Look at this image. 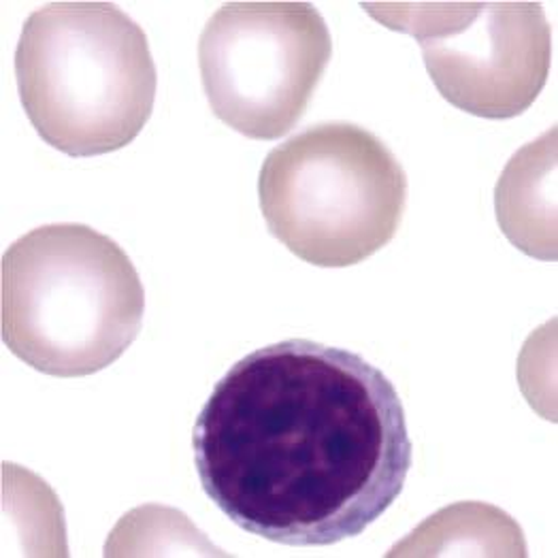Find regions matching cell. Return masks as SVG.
I'll return each instance as SVG.
<instances>
[{
    "label": "cell",
    "instance_id": "cell-1",
    "mask_svg": "<svg viewBox=\"0 0 558 558\" xmlns=\"http://www.w3.org/2000/svg\"><path fill=\"white\" fill-rule=\"evenodd\" d=\"M192 450L220 512L299 548L365 533L403 493L414 457L392 381L361 354L310 339L234 363L194 422Z\"/></svg>",
    "mask_w": 558,
    "mask_h": 558
},
{
    "label": "cell",
    "instance_id": "cell-2",
    "mask_svg": "<svg viewBox=\"0 0 558 558\" xmlns=\"http://www.w3.org/2000/svg\"><path fill=\"white\" fill-rule=\"evenodd\" d=\"M2 341L53 377L113 365L137 339L145 290L126 252L84 225H47L2 256Z\"/></svg>",
    "mask_w": 558,
    "mask_h": 558
},
{
    "label": "cell",
    "instance_id": "cell-3",
    "mask_svg": "<svg viewBox=\"0 0 558 558\" xmlns=\"http://www.w3.org/2000/svg\"><path fill=\"white\" fill-rule=\"evenodd\" d=\"M15 80L39 137L73 158L137 140L158 86L143 28L111 2H51L31 13Z\"/></svg>",
    "mask_w": 558,
    "mask_h": 558
},
{
    "label": "cell",
    "instance_id": "cell-4",
    "mask_svg": "<svg viewBox=\"0 0 558 558\" xmlns=\"http://www.w3.org/2000/svg\"><path fill=\"white\" fill-rule=\"evenodd\" d=\"M269 233L316 267H352L401 227L408 178L373 133L348 122L312 126L269 151L258 180Z\"/></svg>",
    "mask_w": 558,
    "mask_h": 558
},
{
    "label": "cell",
    "instance_id": "cell-5",
    "mask_svg": "<svg viewBox=\"0 0 558 558\" xmlns=\"http://www.w3.org/2000/svg\"><path fill=\"white\" fill-rule=\"evenodd\" d=\"M330 56L325 17L310 2H227L198 39L211 111L250 140H279L296 126Z\"/></svg>",
    "mask_w": 558,
    "mask_h": 558
},
{
    "label": "cell",
    "instance_id": "cell-6",
    "mask_svg": "<svg viewBox=\"0 0 558 558\" xmlns=\"http://www.w3.org/2000/svg\"><path fill=\"white\" fill-rule=\"evenodd\" d=\"M375 20L416 37L426 71L457 109L510 120L544 90L553 33L539 2L365 4Z\"/></svg>",
    "mask_w": 558,
    "mask_h": 558
},
{
    "label": "cell",
    "instance_id": "cell-7",
    "mask_svg": "<svg viewBox=\"0 0 558 558\" xmlns=\"http://www.w3.org/2000/svg\"><path fill=\"white\" fill-rule=\"evenodd\" d=\"M497 220L515 247L557 258V131L520 149L497 184Z\"/></svg>",
    "mask_w": 558,
    "mask_h": 558
},
{
    "label": "cell",
    "instance_id": "cell-8",
    "mask_svg": "<svg viewBox=\"0 0 558 558\" xmlns=\"http://www.w3.org/2000/svg\"><path fill=\"white\" fill-rule=\"evenodd\" d=\"M390 557H526L520 526L486 504H457L430 515Z\"/></svg>",
    "mask_w": 558,
    "mask_h": 558
}]
</instances>
